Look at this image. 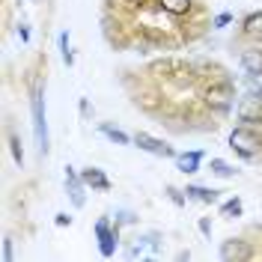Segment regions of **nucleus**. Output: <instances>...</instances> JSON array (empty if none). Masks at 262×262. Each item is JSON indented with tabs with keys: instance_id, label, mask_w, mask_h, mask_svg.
Masks as SVG:
<instances>
[{
	"instance_id": "10",
	"label": "nucleus",
	"mask_w": 262,
	"mask_h": 262,
	"mask_svg": "<svg viewBox=\"0 0 262 262\" xmlns=\"http://www.w3.org/2000/svg\"><path fill=\"white\" fill-rule=\"evenodd\" d=\"M83 182H86V185H93V188H101V191L107 188L104 173H101V170H93V167H90V170H83Z\"/></svg>"
},
{
	"instance_id": "3",
	"label": "nucleus",
	"mask_w": 262,
	"mask_h": 262,
	"mask_svg": "<svg viewBox=\"0 0 262 262\" xmlns=\"http://www.w3.org/2000/svg\"><path fill=\"white\" fill-rule=\"evenodd\" d=\"M83 185H86V182H83ZM83 185H81V179L75 176V170H72V167H66V191H69L72 203H75L78 209L86 203V196H83Z\"/></svg>"
},
{
	"instance_id": "16",
	"label": "nucleus",
	"mask_w": 262,
	"mask_h": 262,
	"mask_svg": "<svg viewBox=\"0 0 262 262\" xmlns=\"http://www.w3.org/2000/svg\"><path fill=\"white\" fill-rule=\"evenodd\" d=\"M60 48H63V60L72 66V51H69V36H66V33L60 36Z\"/></svg>"
},
{
	"instance_id": "7",
	"label": "nucleus",
	"mask_w": 262,
	"mask_h": 262,
	"mask_svg": "<svg viewBox=\"0 0 262 262\" xmlns=\"http://www.w3.org/2000/svg\"><path fill=\"white\" fill-rule=\"evenodd\" d=\"M229 98H232V90H229L227 83H224V86H214V90H209V104L221 107V111L229 104Z\"/></svg>"
},
{
	"instance_id": "19",
	"label": "nucleus",
	"mask_w": 262,
	"mask_h": 262,
	"mask_svg": "<svg viewBox=\"0 0 262 262\" xmlns=\"http://www.w3.org/2000/svg\"><path fill=\"white\" fill-rule=\"evenodd\" d=\"M119 224H134V214L131 212H119Z\"/></svg>"
},
{
	"instance_id": "14",
	"label": "nucleus",
	"mask_w": 262,
	"mask_h": 262,
	"mask_svg": "<svg viewBox=\"0 0 262 262\" xmlns=\"http://www.w3.org/2000/svg\"><path fill=\"white\" fill-rule=\"evenodd\" d=\"M212 173H214V176H224V179H227V176H232L235 170H232L227 161H217V158H214V161H212Z\"/></svg>"
},
{
	"instance_id": "11",
	"label": "nucleus",
	"mask_w": 262,
	"mask_h": 262,
	"mask_svg": "<svg viewBox=\"0 0 262 262\" xmlns=\"http://www.w3.org/2000/svg\"><path fill=\"white\" fill-rule=\"evenodd\" d=\"M247 27V36H253V39H262V15H250L245 21Z\"/></svg>"
},
{
	"instance_id": "2",
	"label": "nucleus",
	"mask_w": 262,
	"mask_h": 262,
	"mask_svg": "<svg viewBox=\"0 0 262 262\" xmlns=\"http://www.w3.org/2000/svg\"><path fill=\"white\" fill-rule=\"evenodd\" d=\"M229 146L238 149L242 155H253V152L259 149V137H256L253 131H247V128H235L232 137H229Z\"/></svg>"
},
{
	"instance_id": "8",
	"label": "nucleus",
	"mask_w": 262,
	"mask_h": 262,
	"mask_svg": "<svg viewBox=\"0 0 262 262\" xmlns=\"http://www.w3.org/2000/svg\"><path fill=\"white\" fill-rule=\"evenodd\" d=\"M221 256L224 259H247V247L238 245V242H227L224 250H221Z\"/></svg>"
},
{
	"instance_id": "15",
	"label": "nucleus",
	"mask_w": 262,
	"mask_h": 262,
	"mask_svg": "<svg viewBox=\"0 0 262 262\" xmlns=\"http://www.w3.org/2000/svg\"><path fill=\"white\" fill-rule=\"evenodd\" d=\"M101 131L111 137V140H116V143H128V137L122 134V131H116V128H111V125H101Z\"/></svg>"
},
{
	"instance_id": "4",
	"label": "nucleus",
	"mask_w": 262,
	"mask_h": 262,
	"mask_svg": "<svg viewBox=\"0 0 262 262\" xmlns=\"http://www.w3.org/2000/svg\"><path fill=\"white\" fill-rule=\"evenodd\" d=\"M134 143H137L140 149H146V152H152V155H164V158H167V155H173V149L167 146V143L155 140V137H149V134H137V137H134Z\"/></svg>"
},
{
	"instance_id": "12",
	"label": "nucleus",
	"mask_w": 262,
	"mask_h": 262,
	"mask_svg": "<svg viewBox=\"0 0 262 262\" xmlns=\"http://www.w3.org/2000/svg\"><path fill=\"white\" fill-rule=\"evenodd\" d=\"M161 3H164V9H167V12L182 15V12H188V3H191V0H161Z\"/></svg>"
},
{
	"instance_id": "1",
	"label": "nucleus",
	"mask_w": 262,
	"mask_h": 262,
	"mask_svg": "<svg viewBox=\"0 0 262 262\" xmlns=\"http://www.w3.org/2000/svg\"><path fill=\"white\" fill-rule=\"evenodd\" d=\"M33 131H36V143L39 152H48V125H45V107H42V90H33Z\"/></svg>"
},
{
	"instance_id": "13",
	"label": "nucleus",
	"mask_w": 262,
	"mask_h": 262,
	"mask_svg": "<svg viewBox=\"0 0 262 262\" xmlns=\"http://www.w3.org/2000/svg\"><path fill=\"white\" fill-rule=\"evenodd\" d=\"M188 194L194 196V200H203V203H212L217 191H209V188H188Z\"/></svg>"
},
{
	"instance_id": "18",
	"label": "nucleus",
	"mask_w": 262,
	"mask_h": 262,
	"mask_svg": "<svg viewBox=\"0 0 262 262\" xmlns=\"http://www.w3.org/2000/svg\"><path fill=\"white\" fill-rule=\"evenodd\" d=\"M3 259H6V262L12 259V245H9V238L3 242Z\"/></svg>"
},
{
	"instance_id": "17",
	"label": "nucleus",
	"mask_w": 262,
	"mask_h": 262,
	"mask_svg": "<svg viewBox=\"0 0 262 262\" xmlns=\"http://www.w3.org/2000/svg\"><path fill=\"white\" fill-rule=\"evenodd\" d=\"M238 212H242V203H238V200H232V203L224 206V214H238Z\"/></svg>"
},
{
	"instance_id": "5",
	"label": "nucleus",
	"mask_w": 262,
	"mask_h": 262,
	"mask_svg": "<svg viewBox=\"0 0 262 262\" xmlns=\"http://www.w3.org/2000/svg\"><path fill=\"white\" fill-rule=\"evenodd\" d=\"M242 69L247 78H256L262 72V51H245L242 54Z\"/></svg>"
},
{
	"instance_id": "6",
	"label": "nucleus",
	"mask_w": 262,
	"mask_h": 262,
	"mask_svg": "<svg viewBox=\"0 0 262 262\" xmlns=\"http://www.w3.org/2000/svg\"><path fill=\"white\" fill-rule=\"evenodd\" d=\"M96 232H98V238H101V253H104V256H111V253H114V242H116V235L111 232V229H107V221H104V217L98 221Z\"/></svg>"
},
{
	"instance_id": "20",
	"label": "nucleus",
	"mask_w": 262,
	"mask_h": 262,
	"mask_svg": "<svg viewBox=\"0 0 262 262\" xmlns=\"http://www.w3.org/2000/svg\"><path fill=\"white\" fill-rule=\"evenodd\" d=\"M69 221H72V217H69V214H57V224H60V227H66V224H69Z\"/></svg>"
},
{
	"instance_id": "9",
	"label": "nucleus",
	"mask_w": 262,
	"mask_h": 262,
	"mask_svg": "<svg viewBox=\"0 0 262 262\" xmlns=\"http://www.w3.org/2000/svg\"><path fill=\"white\" fill-rule=\"evenodd\" d=\"M196 164H200V152H191V155H179L176 158V167H179L182 173H194Z\"/></svg>"
},
{
	"instance_id": "21",
	"label": "nucleus",
	"mask_w": 262,
	"mask_h": 262,
	"mask_svg": "<svg viewBox=\"0 0 262 262\" xmlns=\"http://www.w3.org/2000/svg\"><path fill=\"white\" fill-rule=\"evenodd\" d=\"M227 21H229V15H217V21H214V27H224Z\"/></svg>"
}]
</instances>
